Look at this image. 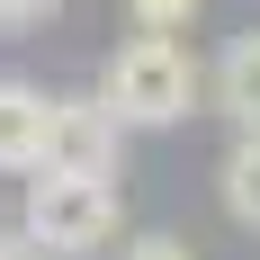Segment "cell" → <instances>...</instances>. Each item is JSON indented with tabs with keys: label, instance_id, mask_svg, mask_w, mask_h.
<instances>
[{
	"label": "cell",
	"instance_id": "obj_1",
	"mask_svg": "<svg viewBox=\"0 0 260 260\" xmlns=\"http://www.w3.org/2000/svg\"><path fill=\"white\" fill-rule=\"evenodd\" d=\"M198 99H207V63H198L180 36H117L108 63H99V108H108L126 135L188 126Z\"/></svg>",
	"mask_w": 260,
	"mask_h": 260
},
{
	"label": "cell",
	"instance_id": "obj_2",
	"mask_svg": "<svg viewBox=\"0 0 260 260\" xmlns=\"http://www.w3.org/2000/svg\"><path fill=\"white\" fill-rule=\"evenodd\" d=\"M117 224H126V188L99 180V171H36V180H27L18 234L36 242L45 260H90V251H108Z\"/></svg>",
	"mask_w": 260,
	"mask_h": 260
},
{
	"label": "cell",
	"instance_id": "obj_3",
	"mask_svg": "<svg viewBox=\"0 0 260 260\" xmlns=\"http://www.w3.org/2000/svg\"><path fill=\"white\" fill-rule=\"evenodd\" d=\"M117 153H126V126L99 108V90L54 99V117H45V171H99V180H117Z\"/></svg>",
	"mask_w": 260,
	"mask_h": 260
},
{
	"label": "cell",
	"instance_id": "obj_4",
	"mask_svg": "<svg viewBox=\"0 0 260 260\" xmlns=\"http://www.w3.org/2000/svg\"><path fill=\"white\" fill-rule=\"evenodd\" d=\"M45 117H54V99L36 81L0 72V171H9V180H36V171H45Z\"/></svg>",
	"mask_w": 260,
	"mask_h": 260
},
{
	"label": "cell",
	"instance_id": "obj_5",
	"mask_svg": "<svg viewBox=\"0 0 260 260\" xmlns=\"http://www.w3.org/2000/svg\"><path fill=\"white\" fill-rule=\"evenodd\" d=\"M207 99L234 117V135H260V27H242L234 45L207 63Z\"/></svg>",
	"mask_w": 260,
	"mask_h": 260
},
{
	"label": "cell",
	"instance_id": "obj_6",
	"mask_svg": "<svg viewBox=\"0 0 260 260\" xmlns=\"http://www.w3.org/2000/svg\"><path fill=\"white\" fill-rule=\"evenodd\" d=\"M215 198H224V215H234L242 234H260V135H234V144H224Z\"/></svg>",
	"mask_w": 260,
	"mask_h": 260
},
{
	"label": "cell",
	"instance_id": "obj_7",
	"mask_svg": "<svg viewBox=\"0 0 260 260\" xmlns=\"http://www.w3.org/2000/svg\"><path fill=\"white\" fill-rule=\"evenodd\" d=\"M207 0H126V36H188Z\"/></svg>",
	"mask_w": 260,
	"mask_h": 260
},
{
	"label": "cell",
	"instance_id": "obj_8",
	"mask_svg": "<svg viewBox=\"0 0 260 260\" xmlns=\"http://www.w3.org/2000/svg\"><path fill=\"white\" fill-rule=\"evenodd\" d=\"M117 260H207V251L180 234H135V242H117Z\"/></svg>",
	"mask_w": 260,
	"mask_h": 260
},
{
	"label": "cell",
	"instance_id": "obj_9",
	"mask_svg": "<svg viewBox=\"0 0 260 260\" xmlns=\"http://www.w3.org/2000/svg\"><path fill=\"white\" fill-rule=\"evenodd\" d=\"M63 0H0V36H27V27H45Z\"/></svg>",
	"mask_w": 260,
	"mask_h": 260
},
{
	"label": "cell",
	"instance_id": "obj_10",
	"mask_svg": "<svg viewBox=\"0 0 260 260\" xmlns=\"http://www.w3.org/2000/svg\"><path fill=\"white\" fill-rule=\"evenodd\" d=\"M0 260H45V251H36V242H27L18 224H0Z\"/></svg>",
	"mask_w": 260,
	"mask_h": 260
}]
</instances>
